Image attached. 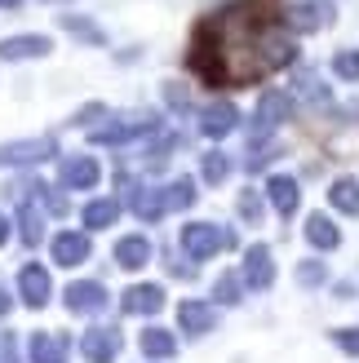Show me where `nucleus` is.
Here are the masks:
<instances>
[{
    "label": "nucleus",
    "instance_id": "obj_1",
    "mask_svg": "<svg viewBox=\"0 0 359 363\" xmlns=\"http://www.w3.org/2000/svg\"><path fill=\"white\" fill-rule=\"evenodd\" d=\"M293 62V35L275 18V0H240L195 31L191 67L209 84H258Z\"/></svg>",
    "mask_w": 359,
    "mask_h": 363
},
{
    "label": "nucleus",
    "instance_id": "obj_2",
    "mask_svg": "<svg viewBox=\"0 0 359 363\" xmlns=\"http://www.w3.org/2000/svg\"><path fill=\"white\" fill-rule=\"evenodd\" d=\"M226 244H236V235L222 230V226H213V222H187L182 226V252L191 262H209L218 248Z\"/></svg>",
    "mask_w": 359,
    "mask_h": 363
},
{
    "label": "nucleus",
    "instance_id": "obj_3",
    "mask_svg": "<svg viewBox=\"0 0 359 363\" xmlns=\"http://www.w3.org/2000/svg\"><path fill=\"white\" fill-rule=\"evenodd\" d=\"M58 155L53 138H18V142H0V169L5 164H35V160Z\"/></svg>",
    "mask_w": 359,
    "mask_h": 363
},
{
    "label": "nucleus",
    "instance_id": "obj_4",
    "mask_svg": "<svg viewBox=\"0 0 359 363\" xmlns=\"http://www.w3.org/2000/svg\"><path fill=\"white\" fill-rule=\"evenodd\" d=\"M18 297H23V306H31V311H40V306L53 297V279H49V270L40 262H27L18 270Z\"/></svg>",
    "mask_w": 359,
    "mask_h": 363
},
{
    "label": "nucleus",
    "instance_id": "obj_5",
    "mask_svg": "<svg viewBox=\"0 0 359 363\" xmlns=\"http://www.w3.org/2000/svg\"><path fill=\"white\" fill-rule=\"evenodd\" d=\"M155 129V116H129V120H120V124H102V129L89 133V142H98V147H120V142H129L138 133H151Z\"/></svg>",
    "mask_w": 359,
    "mask_h": 363
},
{
    "label": "nucleus",
    "instance_id": "obj_6",
    "mask_svg": "<svg viewBox=\"0 0 359 363\" xmlns=\"http://www.w3.org/2000/svg\"><path fill=\"white\" fill-rule=\"evenodd\" d=\"M62 301L71 315H98V311H106V288L98 279H76L62 293Z\"/></svg>",
    "mask_w": 359,
    "mask_h": 363
},
{
    "label": "nucleus",
    "instance_id": "obj_7",
    "mask_svg": "<svg viewBox=\"0 0 359 363\" xmlns=\"http://www.w3.org/2000/svg\"><path fill=\"white\" fill-rule=\"evenodd\" d=\"M244 288H258V293H262V288H271L275 284V257H271V248H266V244H253V248H248L244 252Z\"/></svg>",
    "mask_w": 359,
    "mask_h": 363
},
{
    "label": "nucleus",
    "instance_id": "obj_8",
    "mask_svg": "<svg viewBox=\"0 0 359 363\" xmlns=\"http://www.w3.org/2000/svg\"><path fill=\"white\" fill-rule=\"evenodd\" d=\"M80 354L89 363H116V354H120V333L116 328H89L80 337Z\"/></svg>",
    "mask_w": 359,
    "mask_h": 363
},
{
    "label": "nucleus",
    "instance_id": "obj_9",
    "mask_svg": "<svg viewBox=\"0 0 359 363\" xmlns=\"http://www.w3.org/2000/svg\"><path fill=\"white\" fill-rule=\"evenodd\" d=\"M53 49L49 35H5L0 40V62H23V58H45V53Z\"/></svg>",
    "mask_w": 359,
    "mask_h": 363
},
{
    "label": "nucleus",
    "instance_id": "obj_10",
    "mask_svg": "<svg viewBox=\"0 0 359 363\" xmlns=\"http://www.w3.org/2000/svg\"><path fill=\"white\" fill-rule=\"evenodd\" d=\"M62 186L67 191H94L98 186V160L94 155H71V160H62Z\"/></svg>",
    "mask_w": 359,
    "mask_h": 363
},
{
    "label": "nucleus",
    "instance_id": "obj_11",
    "mask_svg": "<svg viewBox=\"0 0 359 363\" xmlns=\"http://www.w3.org/2000/svg\"><path fill=\"white\" fill-rule=\"evenodd\" d=\"M177 323H182V333H191V337H209L218 328V311H213L209 301H182L177 306Z\"/></svg>",
    "mask_w": 359,
    "mask_h": 363
},
{
    "label": "nucleus",
    "instance_id": "obj_12",
    "mask_svg": "<svg viewBox=\"0 0 359 363\" xmlns=\"http://www.w3.org/2000/svg\"><path fill=\"white\" fill-rule=\"evenodd\" d=\"M236 124H240V111L231 102H209L200 111V133L204 138H226V133H236Z\"/></svg>",
    "mask_w": 359,
    "mask_h": 363
},
{
    "label": "nucleus",
    "instance_id": "obj_13",
    "mask_svg": "<svg viewBox=\"0 0 359 363\" xmlns=\"http://www.w3.org/2000/svg\"><path fill=\"white\" fill-rule=\"evenodd\" d=\"M124 306V315H155V311H165V288L160 284H133L129 293L120 297Z\"/></svg>",
    "mask_w": 359,
    "mask_h": 363
},
{
    "label": "nucleus",
    "instance_id": "obj_14",
    "mask_svg": "<svg viewBox=\"0 0 359 363\" xmlns=\"http://www.w3.org/2000/svg\"><path fill=\"white\" fill-rule=\"evenodd\" d=\"M53 262H58V266H80V262H89V235H80V230H58V235H53Z\"/></svg>",
    "mask_w": 359,
    "mask_h": 363
},
{
    "label": "nucleus",
    "instance_id": "obj_15",
    "mask_svg": "<svg viewBox=\"0 0 359 363\" xmlns=\"http://www.w3.org/2000/svg\"><path fill=\"white\" fill-rule=\"evenodd\" d=\"M284 120H293V94H284V89L262 94L258 98V124L271 129V124H284Z\"/></svg>",
    "mask_w": 359,
    "mask_h": 363
},
{
    "label": "nucleus",
    "instance_id": "obj_16",
    "mask_svg": "<svg viewBox=\"0 0 359 363\" xmlns=\"http://www.w3.org/2000/svg\"><path fill=\"white\" fill-rule=\"evenodd\" d=\"M328 0H302V5H293L289 9V27H297V31H319L328 23Z\"/></svg>",
    "mask_w": 359,
    "mask_h": 363
},
{
    "label": "nucleus",
    "instance_id": "obj_17",
    "mask_svg": "<svg viewBox=\"0 0 359 363\" xmlns=\"http://www.w3.org/2000/svg\"><path fill=\"white\" fill-rule=\"evenodd\" d=\"M151 262V244L142 240V235H124V240L116 244V266H124V270H142Z\"/></svg>",
    "mask_w": 359,
    "mask_h": 363
},
{
    "label": "nucleus",
    "instance_id": "obj_18",
    "mask_svg": "<svg viewBox=\"0 0 359 363\" xmlns=\"http://www.w3.org/2000/svg\"><path fill=\"white\" fill-rule=\"evenodd\" d=\"M27 354H31V363H67V341L53 333H35Z\"/></svg>",
    "mask_w": 359,
    "mask_h": 363
},
{
    "label": "nucleus",
    "instance_id": "obj_19",
    "mask_svg": "<svg viewBox=\"0 0 359 363\" xmlns=\"http://www.w3.org/2000/svg\"><path fill=\"white\" fill-rule=\"evenodd\" d=\"M129 204H133V213L142 217V222H155V217H165V191H155V186H138L133 195H129Z\"/></svg>",
    "mask_w": 359,
    "mask_h": 363
},
{
    "label": "nucleus",
    "instance_id": "obj_20",
    "mask_svg": "<svg viewBox=\"0 0 359 363\" xmlns=\"http://www.w3.org/2000/svg\"><path fill=\"white\" fill-rule=\"evenodd\" d=\"M80 217H84L89 230H106V226H116V217H120V199H89Z\"/></svg>",
    "mask_w": 359,
    "mask_h": 363
},
{
    "label": "nucleus",
    "instance_id": "obj_21",
    "mask_svg": "<svg viewBox=\"0 0 359 363\" xmlns=\"http://www.w3.org/2000/svg\"><path fill=\"white\" fill-rule=\"evenodd\" d=\"M328 204H333L337 213L355 217V213H359V182H355V177H337L333 186H328Z\"/></svg>",
    "mask_w": 359,
    "mask_h": 363
},
{
    "label": "nucleus",
    "instance_id": "obj_22",
    "mask_svg": "<svg viewBox=\"0 0 359 363\" xmlns=\"http://www.w3.org/2000/svg\"><path fill=\"white\" fill-rule=\"evenodd\" d=\"M306 240H311L315 248H324V252H328V248L342 244V230H337L324 213H311V217H306Z\"/></svg>",
    "mask_w": 359,
    "mask_h": 363
},
{
    "label": "nucleus",
    "instance_id": "obj_23",
    "mask_svg": "<svg viewBox=\"0 0 359 363\" xmlns=\"http://www.w3.org/2000/svg\"><path fill=\"white\" fill-rule=\"evenodd\" d=\"M266 199L275 204V213L289 217L297 208V182L293 177H271V186H266Z\"/></svg>",
    "mask_w": 359,
    "mask_h": 363
},
{
    "label": "nucleus",
    "instance_id": "obj_24",
    "mask_svg": "<svg viewBox=\"0 0 359 363\" xmlns=\"http://www.w3.org/2000/svg\"><path fill=\"white\" fill-rule=\"evenodd\" d=\"M142 354H151V359H173V354H177V337L165 333V328H147V333H142Z\"/></svg>",
    "mask_w": 359,
    "mask_h": 363
},
{
    "label": "nucleus",
    "instance_id": "obj_25",
    "mask_svg": "<svg viewBox=\"0 0 359 363\" xmlns=\"http://www.w3.org/2000/svg\"><path fill=\"white\" fill-rule=\"evenodd\" d=\"M18 235H23V244H40L45 240V217L35 204H23V213H18Z\"/></svg>",
    "mask_w": 359,
    "mask_h": 363
},
{
    "label": "nucleus",
    "instance_id": "obj_26",
    "mask_svg": "<svg viewBox=\"0 0 359 363\" xmlns=\"http://www.w3.org/2000/svg\"><path fill=\"white\" fill-rule=\"evenodd\" d=\"M231 173V155L226 151H204V164H200V177L209 182V186H222Z\"/></svg>",
    "mask_w": 359,
    "mask_h": 363
},
{
    "label": "nucleus",
    "instance_id": "obj_27",
    "mask_svg": "<svg viewBox=\"0 0 359 363\" xmlns=\"http://www.w3.org/2000/svg\"><path fill=\"white\" fill-rule=\"evenodd\" d=\"M62 27H67L71 35H80V40H89V45H102V40H106L98 23H89V18H76V13H62Z\"/></svg>",
    "mask_w": 359,
    "mask_h": 363
},
{
    "label": "nucleus",
    "instance_id": "obj_28",
    "mask_svg": "<svg viewBox=\"0 0 359 363\" xmlns=\"http://www.w3.org/2000/svg\"><path fill=\"white\" fill-rule=\"evenodd\" d=\"M191 199H195V182H191V177L169 182V191H165V204H169V208H187Z\"/></svg>",
    "mask_w": 359,
    "mask_h": 363
},
{
    "label": "nucleus",
    "instance_id": "obj_29",
    "mask_svg": "<svg viewBox=\"0 0 359 363\" xmlns=\"http://www.w3.org/2000/svg\"><path fill=\"white\" fill-rule=\"evenodd\" d=\"M236 213H240V222L258 226V222H262V195H258V191H240V199H236Z\"/></svg>",
    "mask_w": 359,
    "mask_h": 363
},
{
    "label": "nucleus",
    "instance_id": "obj_30",
    "mask_svg": "<svg viewBox=\"0 0 359 363\" xmlns=\"http://www.w3.org/2000/svg\"><path fill=\"white\" fill-rule=\"evenodd\" d=\"M240 293H244V279H236L231 270H226V275H218V284H213V297H218L222 306H236Z\"/></svg>",
    "mask_w": 359,
    "mask_h": 363
},
{
    "label": "nucleus",
    "instance_id": "obj_31",
    "mask_svg": "<svg viewBox=\"0 0 359 363\" xmlns=\"http://www.w3.org/2000/svg\"><path fill=\"white\" fill-rule=\"evenodd\" d=\"M333 71H337L342 80H359V49H342V53L333 58Z\"/></svg>",
    "mask_w": 359,
    "mask_h": 363
},
{
    "label": "nucleus",
    "instance_id": "obj_32",
    "mask_svg": "<svg viewBox=\"0 0 359 363\" xmlns=\"http://www.w3.org/2000/svg\"><path fill=\"white\" fill-rule=\"evenodd\" d=\"M275 155H280V147H266V142H253V151L244 155V169H253V173H258V169H266V160H275Z\"/></svg>",
    "mask_w": 359,
    "mask_h": 363
},
{
    "label": "nucleus",
    "instance_id": "obj_33",
    "mask_svg": "<svg viewBox=\"0 0 359 363\" xmlns=\"http://www.w3.org/2000/svg\"><path fill=\"white\" fill-rule=\"evenodd\" d=\"M333 346L342 350V354H355L359 359V328H337L333 333Z\"/></svg>",
    "mask_w": 359,
    "mask_h": 363
},
{
    "label": "nucleus",
    "instance_id": "obj_34",
    "mask_svg": "<svg viewBox=\"0 0 359 363\" xmlns=\"http://www.w3.org/2000/svg\"><path fill=\"white\" fill-rule=\"evenodd\" d=\"M297 284H306V288L324 284V262H302L297 266Z\"/></svg>",
    "mask_w": 359,
    "mask_h": 363
},
{
    "label": "nucleus",
    "instance_id": "obj_35",
    "mask_svg": "<svg viewBox=\"0 0 359 363\" xmlns=\"http://www.w3.org/2000/svg\"><path fill=\"white\" fill-rule=\"evenodd\" d=\"M165 102L173 106V111H187V106H191V98H187V89H182V84H173V80L165 84Z\"/></svg>",
    "mask_w": 359,
    "mask_h": 363
},
{
    "label": "nucleus",
    "instance_id": "obj_36",
    "mask_svg": "<svg viewBox=\"0 0 359 363\" xmlns=\"http://www.w3.org/2000/svg\"><path fill=\"white\" fill-rule=\"evenodd\" d=\"M0 359H5V363H23V350H18L13 333H5V341H0Z\"/></svg>",
    "mask_w": 359,
    "mask_h": 363
},
{
    "label": "nucleus",
    "instance_id": "obj_37",
    "mask_svg": "<svg viewBox=\"0 0 359 363\" xmlns=\"http://www.w3.org/2000/svg\"><path fill=\"white\" fill-rule=\"evenodd\" d=\"M297 84H302V94H311V98H315V102H328V89H324V84H319V80H315V76H302V80H297Z\"/></svg>",
    "mask_w": 359,
    "mask_h": 363
},
{
    "label": "nucleus",
    "instance_id": "obj_38",
    "mask_svg": "<svg viewBox=\"0 0 359 363\" xmlns=\"http://www.w3.org/2000/svg\"><path fill=\"white\" fill-rule=\"evenodd\" d=\"M173 147H177V138H173V133H165V138H160L155 147L147 151V160H169V151H173Z\"/></svg>",
    "mask_w": 359,
    "mask_h": 363
},
{
    "label": "nucleus",
    "instance_id": "obj_39",
    "mask_svg": "<svg viewBox=\"0 0 359 363\" xmlns=\"http://www.w3.org/2000/svg\"><path fill=\"white\" fill-rule=\"evenodd\" d=\"M102 111H106V106H102V102H89V106H84V111L76 116V124H89V120H98Z\"/></svg>",
    "mask_w": 359,
    "mask_h": 363
},
{
    "label": "nucleus",
    "instance_id": "obj_40",
    "mask_svg": "<svg viewBox=\"0 0 359 363\" xmlns=\"http://www.w3.org/2000/svg\"><path fill=\"white\" fill-rule=\"evenodd\" d=\"M9 306H13V297H9V288H0V315H9Z\"/></svg>",
    "mask_w": 359,
    "mask_h": 363
},
{
    "label": "nucleus",
    "instance_id": "obj_41",
    "mask_svg": "<svg viewBox=\"0 0 359 363\" xmlns=\"http://www.w3.org/2000/svg\"><path fill=\"white\" fill-rule=\"evenodd\" d=\"M5 240H9V217L0 213V244H5Z\"/></svg>",
    "mask_w": 359,
    "mask_h": 363
},
{
    "label": "nucleus",
    "instance_id": "obj_42",
    "mask_svg": "<svg viewBox=\"0 0 359 363\" xmlns=\"http://www.w3.org/2000/svg\"><path fill=\"white\" fill-rule=\"evenodd\" d=\"M0 5H9V9H13V5H18V0H0Z\"/></svg>",
    "mask_w": 359,
    "mask_h": 363
}]
</instances>
